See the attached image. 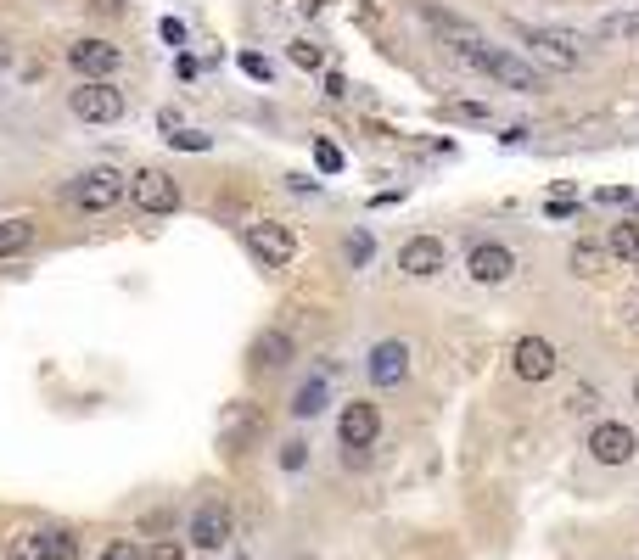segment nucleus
Masks as SVG:
<instances>
[{
    "label": "nucleus",
    "instance_id": "obj_1",
    "mask_svg": "<svg viewBox=\"0 0 639 560\" xmlns=\"http://www.w3.org/2000/svg\"><path fill=\"white\" fill-rule=\"evenodd\" d=\"M466 62L471 68H483L488 79H499V84H511V90H544V79H539V68L533 62H522L516 51H499V45H471L466 51Z\"/></svg>",
    "mask_w": 639,
    "mask_h": 560
},
{
    "label": "nucleus",
    "instance_id": "obj_2",
    "mask_svg": "<svg viewBox=\"0 0 639 560\" xmlns=\"http://www.w3.org/2000/svg\"><path fill=\"white\" fill-rule=\"evenodd\" d=\"M124 196H129V180L118 168H90V174H79V180L68 185V202L79 213H113Z\"/></svg>",
    "mask_w": 639,
    "mask_h": 560
},
{
    "label": "nucleus",
    "instance_id": "obj_3",
    "mask_svg": "<svg viewBox=\"0 0 639 560\" xmlns=\"http://www.w3.org/2000/svg\"><path fill=\"white\" fill-rule=\"evenodd\" d=\"M129 196H135V208L146 219H169L180 208V180H174L169 168H141L135 180H129Z\"/></svg>",
    "mask_w": 639,
    "mask_h": 560
},
{
    "label": "nucleus",
    "instance_id": "obj_4",
    "mask_svg": "<svg viewBox=\"0 0 639 560\" xmlns=\"http://www.w3.org/2000/svg\"><path fill=\"white\" fill-rule=\"evenodd\" d=\"M516 40H527L544 62H555V68H578V62H583V40H578V34H567V28L516 23Z\"/></svg>",
    "mask_w": 639,
    "mask_h": 560
},
{
    "label": "nucleus",
    "instance_id": "obj_5",
    "mask_svg": "<svg viewBox=\"0 0 639 560\" xmlns=\"http://www.w3.org/2000/svg\"><path fill=\"white\" fill-rule=\"evenodd\" d=\"M247 252H253L264 269H281V264H292V252H298V236H292V224L258 219V224H247Z\"/></svg>",
    "mask_w": 639,
    "mask_h": 560
},
{
    "label": "nucleus",
    "instance_id": "obj_6",
    "mask_svg": "<svg viewBox=\"0 0 639 560\" xmlns=\"http://www.w3.org/2000/svg\"><path fill=\"white\" fill-rule=\"evenodd\" d=\"M68 107H73V118H85V124H118V118H124V96H118L107 79H85L68 96Z\"/></svg>",
    "mask_w": 639,
    "mask_h": 560
},
{
    "label": "nucleus",
    "instance_id": "obj_7",
    "mask_svg": "<svg viewBox=\"0 0 639 560\" xmlns=\"http://www.w3.org/2000/svg\"><path fill=\"white\" fill-rule=\"evenodd\" d=\"M589 454H595L600 465H628L639 454V437L628 432L623 420H600L595 432H589Z\"/></svg>",
    "mask_w": 639,
    "mask_h": 560
},
{
    "label": "nucleus",
    "instance_id": "obj_8",
    "mask_svg": "<svg viewBox=\"0 0 639 560\" xmlns=\"http://www.w3.org/2000/svg\"><path fill=\"white\" fill-rule=\"evenodd\" d=\"M466 269H471V280H483V286H499V280H511V275H516V252H511V247H499V241H477V247L466 252Z\"/></svg>",
    "mask_w": 639,
    "mask_h": 560
},
{
    "label": "nucleus",
    "instance_id": "obj_9",
    "mask_svg": "<svg viewBox=\"0 0 639 560\" xmlns=\"http://www.w3.org/2000/svg\"><path fill=\"white\" fill-rule=\"evenodd\" d=\"M398 269L415 280H432L443 269V241L438 236H410L404 247H398Z\"/></svg>",
    "mask_w": 639,
    "mask_h": 560
},
{
    "label": "nucleus",
    "instance_id": "obj_10",
    "mask_svg": "<svg viewBox=\"0 0 639 560\" xmlns=\"http://www.w3.org/2000/svg\"><path fill=\"white\" fill-rule=\"evenodd\" d=\"M191 544L197 549H225L230 544V510L219 499L197 504V516H191Z\"/></svg>",
    "mask_w": 639,
    "mask_h": 560
},
{
    "label": "nucleus",
    "instance_id": "obj_11",
    "mask_svg": "<svg viewBox=\"0 0 639 560\" xmlns=\"http://www.w3.org/2000/svg\"><path fill=\"white\" fill-rule=\"evenodd\" d=\"M337 432H342V443H348V448H370L376 437H382V409H376V404H348V409H342V420H337Z\"/></svg>",
    "mask_w": 639,
    "mask_h": 560
},
{
    "label": "nucleus",
    "instance_id": "obj_12",
    "mask_svg": "<svg viewBox=\"0 0 639 560\" xmlns=\"http://www.w3.org/2000/svg\"><path fill=\"white\" fill-rule=\"evenodd\" d=\"M511 364H516V376L522 381H550L555 376V348L544 342V336H522L516 353H511Z\"/></svg>",
    "mask_w": 639,
    "mask_h": 560
},
{
    "label": "nucleus",
    "instance_id": "obj_13",
    "mask_svg": "<svg viewBox=\"0 0 639 560\" xmlns=\"http://www.w3.org/2000/svg\"><path fill=\"white\" fill-rule=\"evenodd\" d=\"M68 62L85 73V79H101V73L118 68V45H107V40H96V34H90V40H73L68 45Z\"/></svg>",
    "mask_w": 639,
    "mask_h": 560
},
{
    "label": "nucleus",
    "instance_id": "obj_14",
    "mask_svg": "<svg viewBox=\"0 0 639 560\" xmlns=\"http://www.w3.org/2000/svg\"><path fill=\"white\" fill-rule=\"evenodd\" d=\"M365 370H370V381H376V387H398V381H404V370H410V348H404V342H376Z\"/></svg>",
    "mask_w": 639,
    "mask_h": 560
},
{
    "label": "nucleus",
    "instance_id": "obj_15",
    "mask_svg": "<svg viewBox=\"0 0 639 560\" xmlns=\"http://www.w3.org/2000/svg\"><path fill=\"white\" fill-rule=\"evenodd\" d=\"M421 17H426V23H432V28H438V34H443V45H455L460 56H466L471 45H477V28H471L466 17H455V12H443L438 0H421Z\"/></svg>",
    "mask_w": 639,
    "mask_h": 560
},
{
    "label": "nucleus",
    "instance_id": "obj_16",
    "mask_svg": "<svg viewBox=\"0 0 639 560\" xmlns=\"http://www.w3.org/2000/svg\"><path fill=\"white\" fill-rule=\"evenodd\" d=\"M286 359H292V336L286 331H258V342H253L258 370H275V364H286Z\"/></svg>",
    "mask_w": 639,
    "mask_h": 560
},
{
    "label": "nucleus",
    "instance_id": "obj_17",
    "mask_svg": "<svg viewBox=\"0 0 639 560\" xmlns=\"http://www.w3.org/2000/svg\"><path fill=\"white\" fill-rule=\"evenodd\" d=\"M29 241H34V219H29V213H6V219H0V258L23 252Z\"/></svg>",
    "mask_w": 639,
    "mask_h": 560
},
{
    "label": "nucleus",
    "instance_id": "obj_18",
    "mask_svg": "<svg viewBox=\"0 0 639 560\" xmlns=\"http://www.w3.org/2000/svg\"><path fill=\"white\" fill-rule=\"evenodd\" d=\"M606 252H611V258H623V264H639V219H623V224H611V236H606Z\"/></svg>",
    "mask_w": 639,
    "mask_h": 560
},
{
    "label": "nucleus",
    "instance_id": "obj_19",
    "mask_svg": "<svg viewBox=\"0 0 639 560\" xmlns=\"http://www.w3.org/2000/svg\"><path fill=\"white\" fill-rule=\"evenodd\" d=\"M6 560H51V544H45V532H17Z\"/></svg>",
    "mask_w": 639,
    "mask_h": 560
},
{
    "label": "nucleus",
    "instance_id": "obj_20",
    "mask_svg": "<svg viewBox=\"0 0 639 560\" xmlns=\"http://www.w3.org/2000/svg\"><path fill=\"white\" fill-rule=\"evenodd\" d=\"M572 269H578L583 280L600 275V269H606V247H595V241H578V247H572Z\"/></svg>",
    "mask_w": 639,
    "mask_h": 560
},
{
    "label": "nucleus",
    "instance_id": "obj_21",
    "mask_svg": "<svg viewBox=\"0 0 639 560\" xmlns=\"http://www.w3.org/2000/svg\"><path fill=\"white\" fill-rule=\"evenodd\" d=\"M600 40H628V34H639V12H623V17H600L595 23Z\"/></svg>",
    "mask_w": 639,
    "mask_h": 560
},
{
    "label": "nucleus",
    "instance_id": "obj_22",
    "mask_svg": "<svg viewBox=\"0 0 639 560\" xmlns=\"http://www.w3.org/2000/svg\"><path fill=\"white\" fill-rule=\"evenodd\" d=\"M292 409H298V415H320V409H326V381H309V387L298 392V404H292Z\"/></svg>",
    "mask_w": 639,
    "mask_h": 560
},
{
    "label": "nucleus",
    "instance_id": "obj_23",
    "mask_svg": "<svg viewBox=\"0 0 639 560\" xmlns=\"http://www.w3.org/2000/svg\"><path fill=\"white\" fill-rule=\"evenodd\" d=\"M45 544H51V560H73V555H79L73 532H45Z\"/></svg>",
    "mask_w": 639,
    "mask_h": 560
},
{
    "label": "nucleus",
    "instance_id": "obj_24",
    "mask_svg": "<svg viewBox=\"0 0 639 560\" xmlns=\"http://www.w3.org/2000/svg\"><path fill=\"white\" fill-rule=\"evenodd\" d=\"M309 465V443H286L281 448V471H303Z\"/></svg>",
    "mask_w": 639,
    "mask_h": 560
},
{
    "label": "nucleus",
    "instance_id": "obj_25",
    "mask_svg": "<svg viewBox=\"0 0 639 560\" xmlns=\"http://www.w3.org/2000/svg\"><path fill=\"white\" fill-rule=\"evenodd\" d=\"M314 163L326 168V174H342V152L331 146V140H320V146H314Z\"/></svg>",
    "mask_w": 639,
    "mask_h": 560
},
{
    "label": "nucleus",
    "instance_id": "obj_26",
    "mask_svg": "<svg viewBox=\"0 0 639 560\" xmlns=\"http://www.w3.org/2000/svg\"><path fill=\"white\" fill-rule=\"evenodd\" d=\"M174 146L180 152H208V135L202 129H174Z\"/></svg>",
    "mask_w": 639,
    "mask_h": 560
},
{
    "label": "nucleus",
    "instance_id": "obj_27",
    "mask_svg": "<svg viewBox=\"0 0 639 560\" xmlns=\"http://www.w3.org/2000/svg\"><path fill=\"white\" fill-rule=\"evenodd\" d=\"M292 62H298V68H320V45L298 40V45H292Z\"/></svg>",
    "mask_w": 639,
    "mask_h": 560
},
{
    "label": "nucleus",
    "instance_id": "obj_28",
    "mask_svg": "<svg viewBox=\"0 0 639 560\" xmlns=\"http://www.w3.org/2000/svg\"><path fill=\"white\" fill-rule=\"evenodd\" d=\"M242 68H247V73H253V79H270V62H264V56H253V51H247V56H242Z\"/></svg>",
    "mask_w": 639,
    "mask_h": 560
},
{
    "label": "nucleus",
    "instance_id": "obj_29",
    "mask_svg": "<svg viewBox=\"0 0 639 560\" xmlns=\"http://www.w3.org/2000/svg\"><path fill=\"white\" fill-rule=\"evenodd\" d=\"M101 560H141V549H135V544H113Z\"/></svg>",
    "mask_w": 639,
    "mask_h": 560
},
{
    "label": "nucleus",
    "instance_id": "obj_30",
    "mask_svg": "<svg viewBox=\"0 0 639 560\" xmlns=\"http://www.w3.org/2000/svg\"><path fill=\"white\" fill-rule=\"evenodd\" d=\"M326 96H331V101L348 96V79H342V73H326Z\"/></svg>",
    "mask_w": 639,
    "mask_h": 560
},
{
    "label": "nucleus",
    "instance_id": "obj_31",
    "mask_svg": "<svg viewBox=\"0 0 639 560\" xmlns=\"http://www.w3.org/2000/svg\"><path fill=\"white\" fill-rule=\"evenodd\" d=\"M348 252H354V264H365V258H370V236H354V241H348Z\"/></svg>",
    "mask_w": 639,
    "mask_h": 560
},
{
    "label": "nucleus",
    "instance_id": "obj_32",
    "mask_svg": "<svg viewBox=\"0 0 639 560\" xmlns=\"http://www.w3.org/2000/svg\"><path fill=\"white\" fill-rule=\"evenodd\" d=\"M623 320H628V325H639V292H628V297H623Z\"/></svg>",
    "mask_w": 639,
    "mask_h": 560
},
{
    "label": "nucleus",
    "instance_id": "obj_33",
    "mask_svg": "<svg viewBox=\"0 0 639 560\" xmlns=\"http://www.w3.org/2000/svg\"><path fill=\"white\" fill-rule=\"evenodd\" d=\"M163 40L180 45V40H185V23H174V17H169V23H163Z\"/></svg>",
    "mask_w": 639,
    "mask_h": 560
},
{
    "label": "nucleus",
    "instance_id": "obj_34",
    "mask_svg": "<svg viewBox=\"0 0 639 560\" xmlns=\"http://www.w3.org/2000/svg\"><path fill=\"white\" fill-rule=\"evenodd\" d=\"M152 560H180V549H174V544H157V549H152Z\"/></svg>",
    "mask_w": 639,
    "mask_h": 560
},
{
    "label": "nucleus",
    "instance_id": "obj_35",
    "mask_svg": "<svg viewBox=\"0 0 639 560\" xmlns=\"http://www.w3.org/2000/svg\"><path fill=\"white\" fill-rule=\"evenodd\" d=\"M6 62H12V45H6V40H0V68H6Z\"/></svg>",
    "mask_w": 639,
    "mask_h": 560
},
{
    "label": "nucleus",
    "instance_id": "obj_36",
    "mask_svg": "<svg viewBox=\"0 0 639 560\" xmlns=\"http://www.w3.org/2000/svg\"><path fill=\"white\" fill-rule=\"evenodd\" d=\"M634 404H639V381H634Z\"/></svg>",
    "mask_w": 639,
    "mask_h": 560
}]
</instances>
